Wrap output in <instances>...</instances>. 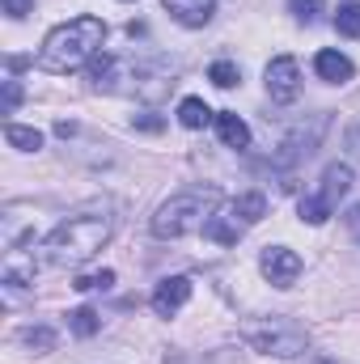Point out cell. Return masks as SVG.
<instances>
[{"label": "cell", "mask_w": 360, "mask_h": 364, "mask_svg": "<svg viewBox=\"0 0 360 364\" xmlns=\"http://www.w3.org/2000/svg\"><path fill=\"white\" fill-rule=\"evenodd\" d=\"M115 233V216L106 212H77L68 220H60L47 237H43V263L47 267H81L110 242Z\"/></svg>", "instance_id": "obj_1"}, {"label": "cell", "mask_w": 360, "mask_h": 364, "mask_svg": "<svg viewBox=\"0 0 360 364\" xmlns=\"http://www.w3.org/2000/svg\"><path fill=\"white\" fill-rule=\"evenodd\" d=\"M102 43H106V21L102 17H73V21H64V26H55L47 38H43V47H38V68L43 73H55V77H64V73H77V68H90V60L102 51Z\"/></svg>", "instance_id": "obj_2"}, {"label": "cell", "mask_w": 360, "mask_h": 364, "mask_svg": "<svg viewBox=\"0 0 360 364\" xmlns=\"http://www.w3.org/2000/svg\"><path fill=\"white\" fill-rule=\"evenodd\" d=\"M221 203V191L216 186H195V191H182V195H170L157 216H153V237L162 242H179V237H191V233H203L212 208Z\"/></svg>", "instance_id": "obj_3"}, {"label": "cell", "mask_w": 360, "mask_h": 364, "mask_svg": "<svg viewBox=\"0 0 360 364\" xmlns=\"http://www.w3.org/2000/svg\"><path fill=\"white\" fill-rule=\"evenodd\" d=\"M246 343L263 356H280V360H292L309 348V335L305 326H297L292 318H259L246 326Z\"/></svg>", "instance_id": "obj_4"}, {"label": "cell", "mask_w": 360, "mask_h": 364, "mask_svg": "<svg viewBox=\"0 0 360 364\" xmlns=\"http://www.w3.org/2000/svg\"><path fill=\"white\" fill-rule=\"evenodd\" d=\"M352 166L348 161H331L327 170H322V186L314 191V195H301V220L305 225H327L331 216H335V208H339V199L352 191Z\"/></svg>", "instance_id": "obj_5"}, {"label": "cell", "mask_w": 360, "mask_h": 364, "mask_svg": "<svg viewBox=\"0 0 360 364\" xmlns=\"http://www.w3.org/2000/svg\"><path fill=\"white\" fill-rule=\"evenodd\" d=\"M327 123H331L327 114H314V119H309V127L301 123V127H297L280 149H275V157H271V161H275L280 170H288V166H297V161L314 157V153H318V144H322V136H327Z\"/></svg>", "instance_id": "obj_6"}, {"label": "cell", "mask_w": 360, "mask_h": 364, "mask_svg": "<svg viewBox=\"0 0 360 364\" xmlns=\"http://www.w3.org/2000/svg\"><path fill=\"white\" fill-rule=\"evenodd\" d=\"M263 85H268V97L280 102V106L297 102L301 97V64L292 55H275L268 64V73H263Z\"/></svg>", "instance_id": "obj_7"}, {"label": "cell", "mask_w": 360, "mask_h": 364, "mask_svg": "<svg viewBox=\"0 0 360 364\" xmlns=\"http://www.w3.org/2000/svg\"><path fill=\"white\" fill-rule=\"evenodd\" d=\"M301 255L297 250H288V246H268L263 255H259V272L268 275L275 288H292L297 284V275H301Z\"/></svg>", "instance_id": "obj_8"}, {"label": "cell", "mask_w": 360, "mask_h": 364, "mask_svg": "<svg viewBox=\"0 0 360 364\" xmlns=\"http://www.w3.org/2000/svg\"><path fill=\"white\" fill-rule=\"evenodd\" d=\"M191 275H166L157 288H153V314L157 318H170V314H179L182 305L191 301Z\"/></svg>", "instance_id": "obj_9"}, {"label": "cell", "mask_w": 360, "mask_h": 364, "mask_svg": "<svg viewBox=\"0 0 360 364\" xmlns=\"http://www.w3.org/2000/svg\"><path fill=\"white\" fill-rule=\"evenodd\" d=\"M246 229H250V225H246L233 208H221V212H212V216H208L203 237H208V242H216V246H238Z\"/></svg>", "instance_id": "obj_10"}, {"label": "cell", "mask_w": 360, "mask_h": 364, "mask_svg": "<svg viewBox=\"0 0 360 364\" xmlns=\"http://www.w3.org/2000/svg\"><path fill=\"white\" fill-rule=\"evenodd\" d=\"M166 4V13L186 26V30H199V26H208L212 21V13H216V0H162Z\"/></svg>", "instance_id": "obj_11"}, {"label": "cell", "mask_w": 360, "mask_h": 364, "mask_svg": "<svg viewBox=\"0 0 360 364\" xmlns=\"http://www.w3.org/2000/svg\"><path fill=\"white\" fill-rule=\"evenodd\" d=\"M314 73H318L327 85H348L352 73H356V64H352L344 51H318V55H314Z\"/></svg>", "instance_id": "obj_12"}, {"label": "cell", "mask_w": 360, "mask_h": 364, "mask_svg": "<svg viewBox=\"0 0 360 364\" xmlns=\"http://www.w3.org/2000/svg\"><path fill=\"white\" fill-rule=\"evenodd\" d=\"M216 132H221V144H225V149H246V144H250V127H246V119L233 114V110H221V114H216Z\"/></svg>", "instance_id": "obj_13"}, {"label": "cell", "mask_w": 360, "mask_h": 364, "mask_svg": "<svg viewBox=\"0 0 360 364\" xmlns=\"http://www.w3.org/2000/svg\"><path fill=\"white\" fill-rule=\"evenodd\" d=\"M216 114L208 110V102L203 97H182L179 102V123L186 127V132H199V127H208Z\"/></svg>", "instance_id": "obj_14"}, {"label": "cell", "mask_w": 360, "mask_h": 364, "mask_svg": "<svg viewBox=\"0 0 360 364\" xmlns=\"http://www.w3.org/2000/svg\"><path fill=\"white\" fill-rule=\"evenodd\" d=\"M229 208H233L246 225H259V220L268 216V195H263V191H246V195H238Z\"/></svg>", "instance_id": "obj_15"}, {"label": "cell", "mask_w": 360, "mask_h": 364, "mask_svg": "<svg viewBox=\"0 0 360 364\" xmlns=\"http://www.w3.org/2000/svg\"><path fill=\"white\" fill-rule=\"evenodd\" d=\"M4 140H9L17 153H38V149H43V132H38V127H21V123H9V127H4Z\"/></svg>", "instance_id": "obj_16"}, {"label": "cell", "mask_w": 360, "mask_h": 364, "mask_svg": "<svg viewBox=\"0 0 360 364\" xmlns=\"http://www.w3.org/2000/svg\"><path fill=\"white\" fill-rule=\"evenodd\" d=\"M335 30L344 38H360V0H344L335 9Z\"/></svg>", "instance_id": "obj_17"}, {"label": "cell", "mask_w": 360, "mask_h": 364, "mask_svg": "<svg viewBox=\"0 0 360 364\" xmlns=\"http://www.w3.org/2000/svg\"><path fill=\"white\" fill-rule=\"evenodd\" d=\"M68 326H73V335H77V339H90V335L102 331V318H97V309L81 305V309H73V314H68Z\"/></svg>", "instance_id": "obj_18"}, {"label": "cell", "mask_w": 360, "mask_h": 364, "mask_svg": "<svg viewBox=\"0 0 360 364\" xmlns=\"http://www.w3.org/2000/svg\"><path fill=\"white\" fill-rule=\"evenodd\" d=\"M17 339L43 356V352H51V348H55V339H60V335H55L51 326H26V331H17Z\"/></svg>", "instance_id": "obj_19"}, {"label": "cell", "mask_w": 360, "mask_h": 364, "mask_svg": "<svg viewBox=\"0 0 360 364\" xmlns=\"http://www.w3.org/2000/svg\"><path fill=\"white\" fill-rule=\"evenodd\" d=\"M208 81H212L216 90H233V85L242 81V68H238L233 60H216V64L208 68Z\"/></svg>", "instance_id": "obj_20"}, {"label": "cell", "mask_w": 360, "mask_h": 364, "mask_svg": "<svg viewBox=\"0 0 360 364\" xmlns=\"http://www.w3.org/2000/svg\"><path fill=\"white\" fill-rule=\"evenodd\" d=\"M288 13H292L301 26H314L318 13H322V0H288Z\"/></svg>", "instance_id": "obj_21"}, {"label": "cell", "mask_w": 360, "mask_h": 364, "mask_svg": "<svg viewBox=\"0 0 360 364\" xmlns=\"http://www.w3.org/2000/svg\"><path fill=\"white\" fill-rule=\"evenodd\" d=\"M132 127H136V132H149V136H157V132L166 127V119H162L157 110H140V114H132Z\"/></svg>", "instance_id": "obj_22"}, {"label": "cell", "mask_w": 360, "mask_h": 364, "mask_svg": "<svg viewBox=\"0 0 360 364\" xmlns=\"http://www.w3.org/2000/svg\"><path fill=\"white\" fill-rule=\"evenodd\" d=\"M110 284H115V272H97V275H81L73 288L77 292H93V288H110Z\"/></svg>", "instance_id": "obj_23"}, {"label": "cell", "mask_w": 360, "mask_h": 364, "mask_svg": "<svg viewBox=\"0 0 360 364\" xmlns=\"http://www.w3.org/2000/svg\"><path fill=\"white\" fill-rule=\"evenodd\" d=\"M17 106H21V85L9 77V81H4V114H13Z\"/></svg>", "instance_id": "obj_24"}, {"label": "cell", "mask_w": 360, "mask_h": 364, "mask_svg": "<svg viewBox=\"0 0 360 364\" xmlns=\"http://www.w3.org/2000/svg\"><path fill=\"white\" fill-rule=\"evenodd\" d=\"M0 4H4V13H9V17H26V13L34 9V0H0Z\"/></svg>", "instance_id": "obj_25"}, {"label": "cell", "mask_w": 360, "mask_h": 364, "mask_svg": "<svg viewBox=\"0 0 360 364\" xmlns=\"http://www.w3.org/2000/svg\"><path fill=\"white\" fill-rule=\"evenodd\" d=\"M348 229L356 233V242H360V203H356V208H352V212H348Z\"/></svg>", "instance_id": "obj_26"}, {"label": "cell", "mask_w": 360, "mask_h": 364, "mask_svg": "<svg viewBox=\"0 0 360 364\" xmlns=\"http://www.w3.org/2000/svg\"><path fill=\"white\" fill-rule=\"evenodd\" d=\"M73 132H77V123H68V119H60V123H55V136H64V140H68Z\"/></svg>", "instance_id": "obj_27"}]
</instances>
